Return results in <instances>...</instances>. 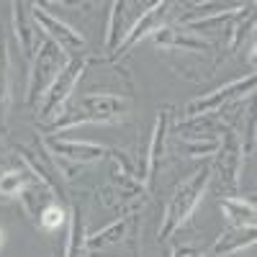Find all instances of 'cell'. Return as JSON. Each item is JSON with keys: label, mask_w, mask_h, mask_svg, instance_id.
<instances>
[{"label": "cell", "mask_w": 257, "mask_h": 257, "mask_svg": "<svg viewBox=\"0 0 257 257\" xmlns=\"http://www.w3.org/2000/svg\"><path fill=\"white\" fill-rule=\"evenodd\" d=\"M211 175H213L211 167L203 165L173 190V196H170V201H167V206L162 211V221H160V229H157V242H167L183 224L190 221V216L196 213L198 203L206 196Z\"/></svg>", "instance_id": "obj_1"}, {"label": "cell", "mask_w": 257, "mask_h": 257, "mask_svg": "<svg viewBox=\"0 0 257 257\" xmlns=\"http://www.w3.org/2000/svg\"><path fill=\"white\" fill-rule=\"evenodd\" d=\"M70 57L64 54L52 39H47L44 34H39L36 39V49L31 57V70H29V82H26V105L29 111L36 113L41 98L47 95V90L52 88V82L57 80V75L67 67Z\"/></svg>", "instance_id": "obj_2"}, {"label": "cell", "mask_w": 257, "mask_h": 257, "mask_svg": "<svg viewBox=\"0 0 257 257\" xmlns=\"http://www.w3.org/2000/svg\"><path fill=\"white\" fill-rule=\"evenodd\" d=\"M111 170H108V185L100 188V203L123 211L134 208L147 201V185L139 180L137 167L126 162L121 149H111Z\"/></svg>", "instance_id": "obj_3"}, {"label": "cell", "mask_w": 257, "mask_h": 257, "mask_svg": "<svg viewBox=\"0 0 257 257\" xmlns=\"http://www.w3.org/2000/svg\"><path fill=\"white\" fill-rule=\"evenodd\" d=\"M90 62H93L90 54H85V57H72V59L67 62V67H64V70L57 75V80L52 82V88L47 90V95L41 98L39 108H36V118H39L41 123H49V121H54V118L62 113L64 103L70 100L72 90L77 88V82L82 80L85 72H88Z\"/></svg>", "instance_id": "obj_4"}, {"label": "cell", "mask_w": 257, "mask_h": 257, "mask_svg": "<svg viewBox=\"0 0 257 257\" xmlns=\"http://www.w3.org/2000/svg\"><path fill=\"white\" fill-rule=\"evenodd\" d=\"M242 167H244V155H242V144L239 134L234 132V126H224L221 132V144L213 155V167L211 173L219 175L221 188H226L229 196H237V190L242 185Z\"/></svg>", "instance_id": "obj_5"}, {"label": "cell", "mask_w": 257, "mask_h": 257, "mask_svg": "<svg viewBox=\"0 0 257 257\" xmlns=\"http://www.w3.org/2000/svg\"><path fill=\"white\" fill-rule=\"evenodd\" d=\"M173 113L175 108L173 105H162L155 116V123H152V134H149V142H147V152L142 155L139 160V167H137V175L144 185H152L160 167L165 165V152H167V134L173 128Z\"/></svg>", "instance_id": "obj_6"}, {"label": "cell", "mask_w": 257, "mask_h": 257, "mask_svg": "<svg viewBox=\"0 0 257 257\" xmlns=\"http://www.w3.org/2000/svg\"><path fill=\"white\" fill-rule=\"evenodd\" d=\"M254 72H249L247 77H239V80H231L226 85H221V88L216 90H211L206 95H198V98H193L183 105V116L185 118H193V116H206V113H219L224 111L229 103L234 100H239V98H252L254 93Z\"/></svg>", "instance_id": "obj_7"}, {"label": "cell", "mask_w": 257, "mask_h": 257, "mask_svg": "<svg viewBox=\"0 0 257 257\" xmlns=\"http://www.w3.org/2000/svg\"><path fill=\"white\" fill-rule=\"evenodd\" d=\"M139 213L128 211L126 216L111 221L108 226H103L93 234H88V249L90 254L100 252V249H111V247H132L137 249L139 242Z\"/></svg>", "instance_id": "obj_8"}, {"label": "cell", "mask_w": 257, "mask_h": 257, "mask_svg": "<svg viewBox=\"0 0 257 257\" xmlns=\"http://www.w3.org/2000/svg\"><path fill=\"white\" fill-rule=\"evenodd\" d=\"M31 18H34V24L41 29V34H44L47 39H52L64 54L82 52V49H85V36H82L75 26H70L67 21H62V18H57L54 13H49L47 6L31 3Z\"/></svg>", "instance_id": "obj_9"}, {"label": "cell", "mask_w": 257, "mask_h": 257, "mask_svg": "<svg viewBox=\"0 0 257 257\" xmlns=\"http://www.w3.org/2000/svg\"><path fill=\"white\" fill-rule=\"evenodd\" d=\"M41 147L52 157H59L70 165H90V162L105 160L111 155V147H105V144L80 142V139H67V137H44Z\"/></svg>", "instance_id": "obj_10"}, {"label": "cell", "mask_w": 257, "mask_h": 257, "mask_svg": "<svg viewBox=\"0 0 257 257\" xmlns=\"http://www.w3.org/2000/svg\"><path fill=\"white\" fill-rule=\"evenodd\" d=\"M170 8H173V3H165V0H157V3L147 6V11H142L139 18L134 21L132 26H128V34H126V39H123V44H121L118 52L111 57V62H118L121 57H126L128 52H132L142 39L152 36L157 29H162V26H165V18H167V13H170Z\"/></svg>", "instance_id": "obj_11"}, {"label": "cell", "mask_w": 257, "mask_h": 257, "mask_svg": "<svg viewBox=\"0 0 257 257\" xmlns=\"http://www.w3.org/2000/svg\"><path fill=\"white\" fill-rule=\"evenodd\" d=\"M75 108L88 116L90 123H113L132 111V100L113 93H88L77 100Z\"/></svg>", "instance_id": "obj_12"}, {"label": "cell", "mask_w": 257, "mask_h": 257, "mask_svg": "<svg viewBox=\"0 0 257 257\" xmlns=\"http://www.w3.org/2000/svg\"><path fill=\"white\" fill-rule=\"evenodd\" d=\"M152 44L157 49H167V52H211L213 49L208 39L193 34L190 29H185L180 24H165L162 29H157L152 34Z\"/></svg>", "instance_id": "obj_13"}, {"label": "cell", "mask_w": 257, "mask_h": 257, "mask_svg": "<svg viewBox=\"0 0 257 257\" xmlns=\"http://www.w3.org/2000/svg\"><path fill=\"white\" fill-rule=\"evenodd\" d=\"M11 8H13V34L18 39V47H21V52H24L26 59H31L34 57V49H36V39H39L36 24H34V18H31V3L13 0Z\"/></svg>", "instance_id": "obj_14"}, {"label": "cell", "mask_w": 257, "mask_h": 257, "mask_svg": "<svg viewBox=\"0 0 257 257\" xmlns=\"http://www.w3.org/2000/svg\"><path fill=\"white\" fill-rule=\"evenodd\" d=\"M257 242V226H229L224 229L211 247L213 257H231Z\"/></svg>", "instance_id": "obj_15"}, {"label": "cell", "mask_w": 257, "mask_h": 257, "mask_svg": "<svg viewBox=\"0 0 257 257\" xmlns=\"http://www.w3.org/2000/svg\"><path fill=\"white\" fill-rule=\"evenodd\" d=\"M108 8L111 11H108V24H105V52L111 59L128 34V8L132 6L123 3V0H113Z\"/></svg>", "instance_id": "obj_16"}, {"label": "cell", "mask_w": 257, "mask_h": 257, "mask_svg": "<svg viewBox=\"0 0 257 257\" xmlns=\"http://www.w3.org/2000/svg\"><path fill=\"white\" fill-rule=\"evenodd\" d=\"M18 198H21V206H24V211H26V216L34 221V224H39V219H41V211H44L49 203H54V201H59L57 198V193L52 190V188H47L41 180H31L24 190L18 193Z\"/></svg>", "instance_id": "obj_17"}, {"label": "cell", "mask_w": 257, "mask_h": 257, "mask_svg": "<svg viewBox=\"0 0 257 257\" xmlns=\"http://www.w3.org/2000/svg\"><path fill=\"white\" fill-rule=\"evenodd\" d=\"M224 126L226 123L216 113H206V116H193L180 121L175 132L180 134V139H211V137H221Z\"/></svg>", "instance_id": "obj_18"}, {"label": "cell", "mask_w": 257, "mask_h": 257, "mask_svg": "<svg viewBox=\"0 0 257 257\" xmlns=\"http://www.w3.org/2000/svg\"><path fill=\"white\" fill-rule=\"evenodd\" d=\"M219 208L229 226H254L257 206L252 198H239V196H226L219 201Z\"/></svg>", "instance_id": "obj_19"}, {"label": "cell", "mask_w": 257, "mask_h": 257, "mask_svg": "<svg viewBox=\"0 0 257 257\" xmlns=\"http://www.w3.org/2000/svg\"><path fill=\"white\" fill-rule=\"evenodd\" d=\"M13 85H11V54H8V41L0 29V128L8 123V111L13 100Z\"/></svg>", "instance_id": "obj_20"}, {"label": "cell", "mask_w": 257, "mask_h": 257, "mask_svg": "<svg viewBox=\"0 0 257 257\" xmlns=\"http://www.w3.org/2000/svg\"><path fill=\"white\" fill-rule=\"evenodd\" d=\"M62 257H93L88 249V234H85L82 211L77 206H72V211H70V234H67V244H64Z\"/></svg>", "instance_id": "obj_21"}, {"label": "cell", "mask_w": 257, "mask_h": 257, "mask_svg": "<svg viewBox=\"0 0 257 257\" xmlns=\"http://www.w3.org/2000/svg\"><path fill=\"white\" fill-rule=\"evenodd\" d=\"M31 180H34L31 170H29L24 162H21L18 167H11V170H6V173L0 175V196H6V198H18V193L24 190Z\"/></svg>", "instance_id": "obj_22"}, {"label": "cell", "mask_w": 257, "mask_h": 257, "mask_svg": "<svg viewBox=\"0 0 257 257\" xmlns=\"http://www.w3.org/2000/svg\"><path fill=\"white\" fill-rule=\"evenodd\" d=\"M64 221H67V211H64V206L59 201L49 203L44 211H41V219H39V229H44V231H57L64 226Z\"/></svg>", "instance_id": "obj_23"}, {"label": "cell", "mask_w": 257, "mask_h": 257, "mask_svg": "<svg viewBox=\"0 0 257 257\" xmlns=\"http://www.w3.org/2000/svg\"><path fill=\"white\" fill-rule=\"evenodd\" d=\"M221 144V137H211V139H183V149L188 157H213Z\"/></svg>", "instance_id": "obj_24"}, {"label": "cell", "mask_w": 257, "mask_h": 257, "mask_svg": "<svg viewBox=\"0 0 257 257\" xmlns=\"http://www.w3.org/2000/svg\"><path fill=\"white\" fill-rule=\"evenodd\" d=\"M254 128H257V123H254V116H249V118H247V128H244V139H239L244 160L254 155Z\"/></svg>", "instance_id": "obj_25"}, {"label": "cell", "mask_w": 257, "mask_h": 257, "mask_svg": "<svg viewBox=\"0 0 257 257\" xmlns=\"http://www.w3.org/2000/svg\"><path fill=\"white\" fill-rule=\"evenodd\" d=\"M170 257H206V252L198 244H178Z\"/></svg>", "instance_id": "obj_26"}, {"label": "cell", "mask_w": 257, "mask_h": 257, "mask_svg": "<svg viewBox=\"0 0 257 257\" xmlns=\"http://www.w3.org/2000/svg\"><path fill=\"white\" fill-rule=\"evenodd\" d=\"M0 162H3V142H0Z\"/></svg>", "instance_id": "obj_27"}, {"label": "cell", "mask_w": 257, "mask_h": 257, "mask_svg": "<svg viewBox=\"0 0 257 257\" xmlns=\"http://www.w3.org/2000/svg\"><path fill=\"white\" fill-rule=\"evenodd\" d=\"M0 244H3V229H0Z\"/></svg>", "instance_id": "obj_28"}]
</instances>
